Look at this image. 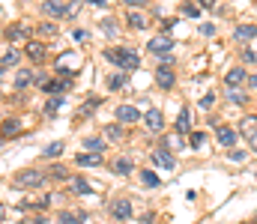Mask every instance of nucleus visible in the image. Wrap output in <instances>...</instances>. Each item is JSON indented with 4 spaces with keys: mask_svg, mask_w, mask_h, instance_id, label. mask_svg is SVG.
<instances>
[{
    "mask_svg": "<svg viewBox=\"0 0 257 224\" xmlns=\"http://www.w3.org/2000/svg\"><path fill=\"white\" fill-rule=\"evenodd\" d=\"M105 60L114 63V66H120L123 72H135V69L141 66V57H138L132 48H108V51H105Z\"/></svg>",
    "mask_w": 257,
    "mask_h": 224,
    "instance_id": "1",
    "label": "nucleus"
},
{
    "mask_svg": "<svg viewBox=\"0 0 257 224\" xmlns=\"http://www.w3.org/2000/svg\"><path fill=\"white\" fill-rule=\"evenodd\" d=\"M12 182H15L18 188H39V185L45 182V173H39V170H33V167H27V170H18Z\"/></svg>",
    "mask_w": 257,
    "mask_h": 224,
    "instance_id": "2",
    "label": "nucleus"
},
{
    "mask_svg": "<svg viewBox=\"0 0 257 224\" xmlns=\"http://www.w3.org/2000/svg\"><path fill=\"white\" fill-rule=\"evenodd\" d=\"M147 51L156 54V57H165V54L174 51V39H171L168 33H159V36H153V39L147 42Z\"/></svg>",
    "mask_w": 257,
    "mask_h": 224,
    "instance_id": "3",
    "label": "nucleus"
},
{
    "mask_svg": "<svg viewBox=\"0 0 257 224\" xmlns=\"http://www.w3.org/2000/svg\"><path fill=\"white\" fill-rule=\"evenodd\" d=\"M78 66H81V60H78V54H75V51H66V54H60V60L54 63V69L63 75V78L75 75V72H78Z\"/></svg>",
    "mask_w": 257,
    "mask_h": 224,
    "instance_id": "4",
    "label": "nucleus"
},
{
    "mask_svg": "<svg viewBox=\"0 0 257 224\" xmlns=\"http://www.w3.org/2000/svg\"><path fill=\"white\" fill-rule=\"evenodd\" d=\"M144 123H147V129H150L153 135H159V132L165 129V114H162L159 108H150V111L144 114Z\"/></svg>",
    "mask_w": 257,
    "mask_h": 224,
    "instance_id": "5",
    "label": "nucleus"
},
{
    "mask_svg": "<svg viewBox=\"0 0 257 224\" xmlns=\"http://www.w3.org/2000/svg\"><path fill=\"white\" fill-rule=\"evenodd\" d=\"M24 54H27V60L42 63V60H45V45L36 42V39H27V42H24Z\"/></svg>",
    "mask_w": 257,
    "mask_h": 224,
    "instance_id": "6",
    "label": "nucleus"
},
{
    "mask_svg": "<svg viewBox=\"0 0 257 224\" xmlns=\"http://www.w3.org/2000/svg\"><path fill=\"white\" fill-rule=\"evenodd\" d=\"M156 81H159V87H162V90H174L177 75H174V69H171V66H165V63H162V66L156 69Z\"/></svg>",
    "mask_w": 257,
    "mask_h": 224,
    "instance_id": "7",
    "label": "nucleus"
},
{
    "mask_svg": "<svg viewBox=\"0 0 257 224\" xmlns=\"http://www.w3.org/2000/svg\"><path fill=\"white\" fill-rule=\"evenodd\" d=\"M111 215H114V221H128L132 218V200H114L111 203Z\"/></svg>",
    "mask_w": 257,
    "mask_h": 224,
    "instance_id": "8",
    "label": "nucleus"
},
{
    "mask_svg": "<svg viewBox=\"0 0 257 224\" xmlns=\"http://www.w3.org/2000/svg\"><path fill=\"white\" fill-rule=\"evenodd\" d=\"M42 12H45L48 18H63V15H69V3H60V0H45V3H42Z\"/></svg>",
    "mask_w": 257,
    "mask_h": 224,
    "instance_id": "9",
    "label": "nucleus"
},
{
    "mask_svg": "<svg viewBox=\"0 0 257 224\" xmlns=\"http://www.w3.org/2000/svg\"><path fill=\"white\" fill-rule=\"evenodd\" d=\"M72 87V81H66V78H54V81H42V90L48 93V96H60Z\"/></svg>",
    "mask_w": 257,
    "mask_h": 224,
    "instance_id": "10",
    "label": "nucleus"
},
{
    "mask_svg": "<svg viewBox=\"0 0 257 224\" xmlns=\"http://www.w3.org/2000/svg\"><path fill=\"white\" fill-rule=\"evenodd\" d=\"M239 132H242V138L254 141V138H257V114H245V117H242V123H239Z\"/></svg>",
    "mask_w": 257,
    "mask_h": 224,
    "instance_id": "11",
    "label": "nucleus"
},
{
    "mask_svg": "<svg viewBox=\"0 0 257 224\" xmlns=\"http://www.w3.org/2000/svg\"><path fill=\"white\" fill-rule=\"evenodd\" d=\"M236 135H239V132L230 129V126H218V129H215V138H218L221 147H233V144H236Z\"/></svg>",
    "mask_w": 257,
    "mask_h": 224,
    "instance_id": "12",
    "label": "nucleus"
},
{
    "mask_svg": "<svg viewBox=\"0 0 257 224\" xmlns=\"http://www.w3.org/2000/svg\"><path fill=\"white\" fill-rule=\"evenodd\" d=\"M105 158H102V152H81V155H75V164L78 167H99Z\"/></svg>",
    "mask_w": 257,
    "mask_h": 224,
    "instance_id": "13",
    "label": "nucleus"
},
{
    "mask_svg": "<svg viewBox=\"0 0 257 224\" xmlns=\"http://www.w3.org/2000/svg\"><path fill=\"white\" fill-rule=\"evenodd\" d=\"M153 164H159V167H165V170H174V167H177V158H174L168 149H156V152H153Z\"/></svg>",
    "mask_w": 257,
    "mask_h": 224,
    "instance_id": "14",
    "label": "nucleus"
},
{
    "mask_svg": "<svg viewBox=\"0 0 257 224\" xmlns=\"http://www.w3.org/2000/svg\"><path fill=\"white\" fill-rule=\"evenodd\" d=\"M117 120H120V123H138V120H144V117H141V111H138L135 105H120V108H117Z\"/></svg>",
    "mask_w": 257,
    "mask_h": 224,
    "instance_id": "15",
    "label": "nucleus"
},
{
    "mask_svg": "<svg viewBox=\"0 0 257 224\" xmlns=\"http://www.w3.org/2000/svg\"><path fill=\"white\" fill-rule=\"evenodd\" d=\"M3 36H6L9 42H27V27H24V24H12V27L3 30Z\"/></svg>",
    "mask_w": 257,
    "mask_h": 224,
    "instance_id": "16",
    "label": "nucleus"
},
{
    "mask_svg": "<svg viewBox=\"0 0 257 224\" xmlns=\"http://www.w3.org/2000/svg\"><path fill=\"white\" fill-rule=\"evenodd\" d=\"M242 81H248V75H245L242 66H233L230 72L224 75V84H227V87H242Z\"/></svg>",
    "mask_w": 257,
    "mask_h": 224,
    "instance_id": "17",
    "label": "nucleus"
},
{
    "mask_svg": "<svg viewBox=\"0 0 257 224\" xmlns=\"http://www.w3.org/2000/svg\"><path fill=\"white\" fill-rule=\"evenodd\" d=\"M99 105H102V99H87L81 108H78V114H75V120H87L90 114H96L99 111Z\"/></svg>",
    "mask_w": 257,
    "mask_h": 224,
    "instance_id": "18",
    "label": "nucleus"
},
{
    "mask_svg": "<svg viewBox=\"0 0 257 224\" xmlns=\"http://www.w3.org/2000/svg\"><path fill=\"white\" fill-rule=\"evenodd\" d=\"M21 135V123L18 120H3L0 123V138H15Z\"/></svg>",
    "mask_w": 257,
    "mask_h": 224,
    "instance_id": "19",
    "label": "nucleus"
},
{
    "mask_svg": "<svg viewBox=\"0 0 257 224\" xmlns=\"http://www.w3.org/2000/svg\"><path fill=\"white\" fill-rule=\"evenodd\" d=\"M254 36H257V24H239L236 27V39L239 42H251Z\"/></svg>",
    "mask_w": 257,
    "mask_h": 224,
    "instance_id": "20",
    "label": "nucleus"
},
{
    "mask_svg": "<svg viewBox=\"0 0 257 224\" xmlns=\"http://www.w3.org/2000/svg\"><path fill=\"white\" fill-rule=\"evenodd\" d=\"M177 132H180V135H192V120H189V108H183V111H180V117H177Z\"/></svg>",
    "mask_w": 257,
    "mask_h": 224,
    "instance_id": "21",
    "label": "nucleus"
},
{
    "mask_svg": "<svg viewBox=\"0 0 257 224\" xmlns=\"http://www.w3.org/2000/svg\"><path fill=\"white\" fill-rule=\"evenodd\" d=\"M227 102H230V105H245L248 96H245V90H239V87H227Z\"/></svg>",
    "mask_w": 257,
    "mask_h": 224,
    "instance_id": "22",
    "label": "nucleus"
},
{
    "mask_svg": "<svg viewBox=\"0 0 257 224\" xmlns=\"http://www.w3.org/2000/svg\"><path fill=\"white\" fill-rule=\"evenodd\" d=\"M141 182H144L147 188H159V185H162V179L156 176V170H141Z\"/></svg>",
    "mask_w": 257,
    "mask_h": 224,
    "instance_id": "23",
    "label": "nucleus"
},
{
    "mask_svg": "<svg viewBox=\"0 0 257 224\" xmlns=\"http://www.w3.org/2000/svg\"><path fill=\"white\" fill-rule=\"evenodd\" d=\"M33 84V72L30 69H21L18 78H15V90H24V87H30Z\"/></svg>",
    "mask_w": 257,
    "mask_h": 224,
    "instance_id": "24",
    "label": "nucleus"
},
{
    "mask_svg": "<svg viewBox=\"0 0 257 224\" xmlns=\"http://www.w3.org/2000/svg\"><path fill=\"white\" fill-rule=\"evenodd\" d=\"M72 191H75V194H93V185H90L87 179L75 176V182H72Z\"/></svg>",
    "mask_w": 257,
    "mask_h": 224,
    "instance_id": "25",
    "label": "nucleus"
},
{
    "mask_svg": "<svg viewBox=\"0 0 257 224\" xmlns=\"http://www.w3.org/2000/svg\"><path fill=\"white\" fill-rule=\"evenodd\" d=\"M128 24H132L135 30H147V18H144L141 12H135V9L128 12Z\"/></svg>",
    "mask_w": 257,
    "mask_h": 224,
    "instance_id": "26",
    "label": "nucleus"
},
{
    "mask_svg": "<svg viewBox=\"0 0 257 224\" xmlns=\"http://www.w3.org/2000/svg\"><path fill=\"white\" fill-rule=\"evenodd\" d=\"M18 60H21V54H18V51H6V54H3V60H0V66H3V69H12V66H18Z\"/></svg>",
    "mask_w": 257,
    "mask_h": 224,
    "instance_id": "27",
    "label": "nucleus"
},
{
    "mask_svg": "<svg viewBox=\"0 0 257 224\" xmlns=\"http://www.w3.org/2000/svg\"><path fill=\"white\" fill-rule=\"evenodd\" d=\"M60 105H63V96H51V99L45 102V114H48V117H54V114L60 111Z\"/></svg>",
    "mask_w": 257,
    "mask_h": 224,
    "instance_id": "28",
    "label": "nucleus"
},
{
    "mask_svg": "<svg viewBox=\"0 0 257 224\" xmlns=\"http://www.w3.org/2000/svg\"><path fill=\"white\" fill-rule=\"evenodd\" d=\"M60 152H63V141H54V144H48V147H45V152H42V155L51 161V158H60Z\"/></svg>",
    "mask_w": 257,
    "mask_h": 224,
    "instance_id": "29",
    "label": "nucleus"
},
{
    "mask_svg": "<svg viewBox=\"0 0 257 224\" xmlns=\"http://www.w3.org/2000/svg\"><path fill=\"white\" fill-rule=\"evenodd\" d=\"M114 173H117V176H128V173H132V161H128V158H117V161H114Z\"/></svg>",
    "mask_w": 257,
    "mask_h": 224,
    "instance_id": "30",
    "label": "nucleus"
},
{
    "mask_svg": "<svg viewBox=\"0 0 257 224\" xmlns=\"http://www.w3.org/2000/svg\"><path fill=\"white\" fill-rule=\"evenodd\" d=\"M36 33H42V36H51V39H54V36H57V24H54V21H42V24L36 27Z\"/></svg>",
    "mask_w": 257,
    "mask_h": 224,
    "instance_id": "31",
    "label": "nucleus"
},
{
    "mask_svg": "<svg viewBox=\"0 0 257 224\" xmlns=\"http://www.w3.org/2000/svg\"><path fill=\"white\" fill-rule=\"evenodd\" d=\"M126 81H128V78H126V75H120V72L111 75V78H108V90H123V87H126Z\"/></svg>",
    "mask_w": 257,
    "mask_h": 224,
    "instance_id": "32",
    "label": "nucleus"
},
{
    "mask_svg": "<svg viewBox=\"0 0 257 224\" xmlns=\"http://www.w3.org/2000/svg\"><path fill=\"white\" fill-rule=\"evenodd\" d=\"M99 30H102L105 36H117V21H114V18H105V21L99 24Z\"/></svg>",
    "mask_w": 257,
    "mask_h": 224,
    "instance_id": "33",
    "label": "nucleus"
},
{
    "mask_svg": "<svg viewBox=\"0 0 257 224\" xmlns=\"http://www.w3.org/2000/svg\"><path fill=\"white\" fill-rule=\"evenodd\" d=\"M84 147L90 149V152H105V141H102V138H87Z\"/></svg>",
    "mask_w": 257,
    "mask_h": 224,
    "instance_id": "34",
    "label": "nucleus"
},
{
    "mask_svg": "<svg viewBox=\"0 0 257 224\" xmlns=\"http://www.w3.org/2000/svg\"><path fill=\"white\" fill-rule=\"evenodd\" d=\"M200 12H203V9H200L197 3H183V15H186V18H200Z\"/></svg>",
    "mask_w": 257,
    "mask_h": 224,
    "instance_id": "35",
    "label": "nucleus"
},
{
    "mask_svg": "<svg viewBox=\"0 0 257 224\" xmlns=\"http://www.w3.org/2000/svg\"><path fill=\"white\" fill-rule=\"evenodd\" d=\"M105 135H108L111 141H123V129H120L117 123H111V126H105Z\"/></svg>",
    "mask_w": 257,
    "mask_h": 224,
    "instance_id": "36",
    "label": "nucleus"
},
{
    "mask_svg": "<svg viewBox=\"0 0 257 224\" xmlns=\"http://www.w3.org/2000/svg\"><path fill=\"white\" fill-rule=\"evenodd\" d=\"M66 173H69V170H66L63 164H54V167H51L45 176H51V179H66Z\"/></svg>",
    "mask_w": 257,
    "mask_h": 224,
    "instance_id": "37",
    "label": "nucleus"
},
{
    "mask_svg": "<svg viewBox=\"0 0 257 224\" xmlns=\"http://www.w3.org/2000/svg\"><path fill=\"white\" fill-rule=\"evenodd\" d=\"M84 215H75V212H60V224H81Z\"/></svg>",
    "mask_w": 257,
    "mask_h": 224,
    "instance_id": "38",
    "label": "nucleus"
},
{
    "mask_svg": "<svg viewBox=\"0 0 257 224\" xmlns=\"http://www.w3.org/2000/svg\"><path fill=\"white\" fill-rule=\"evenodd\" d=\"M189 144L192 147H203V132H192L189 135Z\"/></svg>",
    "mask_w": 257,
    "mask_h": 224,
    "instance_id": "39",
    "label": "nucleus"
},
{
    "mask_svg": "<svg viewBox=\"0 0 257 224\" xmlns=\"http://www.w3.org/2000/svg\"><path fill=\"white\" fill-rule=\"evenodd\" d=\"M212 102H215V93H206V96L200 99V108H206V111H209V108H212Z\"/></svg>",
    "mask_w": 257,
    "mask_h": 224,
    "instance_id": "40",
    "label": "nucleus"
},
{
    "mask_svg": "<svg viewBox=\"0 0 257 224\" xmlns=\"http://www.w3.org/2000/svg\"><path fill=\"white\" fill-rule=\"evenodd\" d=\"M242 63H257V51H242Z\"/></svg>",
    "mask_w": 257,
    "mask_h": 224,
    "instance_id": "41",
    "label": "nucleus"
},
{
    "mask_svg": "<svg viewBox=\"0 0 257 224\" xmlns=\"http://www.w3.org/2000/svg\"><path fill=\"white\" fill-rule=\"evenodd\" d=\"M72 39H75V42H84V39H87V30H72Z\"/></svg>",
    "mask_w": 257,
    "mask_h": 224,
    "instance_id": "42",
    "label": "nucleus"
},
{
    "mask_svg": "<svg viewBox=\"0 0 257 224\" xmlns=\"http://www.w3.org/2000/svg\"><path fill=\"white\" fill-rule=\"evenodd\" d=\"M200 33H203V36H212V33H215V27H212V24H200Z\"/></svg>",
    "mask_w": 257,
    "mask_h": 224,
    "instance_id": "43",
    "label": "nucleus"
},
{
    "mask_svg": "<svg viewBox=\"0 0 257 224\" xmlns=\"http://www.w3.org/2000/svg\"><path fill=\"white\" fill-rule=\"evenodd\" d=\"M123 3H126V6H132V9H135V6H147V0H123Z\"/></svg>",
    "mask_w": 257,
    "mask_h": 224,
    "instance_id": "44",
    "label": "nucleus"
},
{
    "mask_svg": "<svg viewBox=\"0 0 257 224\" xmlns=\"http://www.w3.org/2000/svg\"><path fill=\"white\" fill-rule=\"evenodd\" d=\"M230 161H245V152H230Z\"/></svg>",
    "mask_w": 257,
    "mask_h": 224,
    "instance_id": "45",
    "label": "nucleus"
},
{
    "mask_svg": "<svg viewBox=\"0 0 257 224\" xmlns=\"http://www.w3.org/2000/svg\"><path fill=\"white\" fill-rule=\"evenodd\" d=\"M197 6H203V9H212V6H215V0H197Z\"/></svg>",
    "mask_w": 257,
    "mask_h": 224,
    "instance_id": "46",
    "label": "nucleus"
},
{
    "mask_svg": "<svg viewBox=\"0 0 257 224\" xmlns=\"http://www.w3.org/2000/svg\"><path fill=\"white\" fill-rule=\"evenodd\" d=\"M90 3H93V6H102V9L108 6V0H90Z\"/></svg>",
    "mask_w": 257,
    "mask_h": 224,
    "instance_id": "47",
    "label": "nucleus"
},
{
    "mask_svg": "<svg viewBox=\"0 0 257 224\" xmlns=\"http://www.w3.org/2000/svg\"><path fill=\"white\" fill-rule=\"evenodd\" d=\"M248 87H254V90H257V75H251V78H248Z\"/></svg>",
    "mask_w": 257,
    "mask_h": 224,
    "instance_id": "48",
    "label": "nucleus"
},
{
    "mask_svg": "<svg viewBox=\"0 0 257 224\" xmlns=\"http://www.w3.org/2000/svg\"><path fill=\"white\" fill-rule=\"evenodd\" d=\"M3 218H6V209H3V203H0V221H3Z\"/></svg>",
    "mask_w": 257,
    "mask_h": 224,
    "instance_id": "49",
    "label": "nucleus"
},
{
    "mask_svg": "<svg viewBox=\"0 0 257 224\" xmlns=\"http://www.w3.org/2000/svg\"><path fill=\"white\" fill-rule=\"evenodd\" d=\"M251 144H254V149H257V138H254V141H251Z\"/></svg>",
    "mask_w": 257,
    "mask_h": 224,
    "instance_id": "50",
    "label": "nucleus"
},
{
    "mask_svg": "<svg viewBox=\"0 0 257 224\" xmlns=\"http://www.w3.org/2000/svg\"><path fill=\"white\" fill-rule=\"evenodd\" d=\"M242 224H254V221H242Z\"/></svg>",
    "mask_w": 257,
    "mask_h": 224,
    "instance_id": "51",
    "label": "nucleus"
},
{
    "mask_svg": "<svg viewBox=\"0 0 257 224\" xmlns=\"http://www.w3.org/2000/svg\"><path fill=\"white\" fill-rule=\"evenodd\" d=\"M141 224H144V221H141Z\"/></svg>",
    "mask_w": 257,
    "mask_h": 224,
    "instance_id": "52",
    "label": "nucleus"
}]
</instances>
